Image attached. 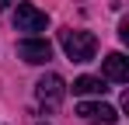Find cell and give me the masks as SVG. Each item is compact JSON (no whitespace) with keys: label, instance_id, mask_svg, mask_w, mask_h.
I'll return each instance as SVG.
<instances>
[{"label":"cell","instance_id":"obj_5","mask_svg":"<svg viewBox=\"0 0 129 125\" xmlns=\"http://www.w3.org/2000/svg\"><path fill=\"white\" fill-rule=\"evenodd\" d=\"M18 56H21L24 62H31V66H42V62L52 59V45L45 38H24L21 45H18Z\"/></svg>","mask_w":129,"mask_h":125},{"label":"cell","instance_id":"obj_7","mask_svg":"<svg viewBox=\"0 0 129 125\" xmlns=\"http://www.w3.org/2000/svg\"><path fill=\"white\" fill-rule=\"evenodd\" d=\"M108 87L101 77H77L73 80V94H80V97H91V94H105Z\"/></svg>","mask_w":129,"mask_h":125},{"label":"cell","instance_id":"obj_8","mask_svg":"<svg viewBox=\"0 0 129 125\" xmlns=\"http://www.w3.org/2000/svg\"><path fill=\"white\" fill-rule=\"evenodd\" d=\"M7 4H14V0H0V11H4V7H7Z\"/></svg>","mask_w":129,"mask_h":125},{"label":"cell","instance_id":"obj_3","mask_svg":"<svg viewBox=\"0 0 129 125\" xmlns=\"http://www.w3.org/2000/svg\"><path fill=\"white\" fill-rule=\"evenodd\" d=\"M14 28H18V31H45V28H49V14L39 11L35 4H18V11H14Z\"/></svg>","mask_w":129,"mask_h":125},{"label":"cell","instance_id":"obj_4","mask_svg":"<svg viewBox=\"0 0 129 125\" xmlns=\"http://www.w3.org/2000/svg\"><path fill=\"white\" fill-rule=\"evenodd\" d=\"M35 94H39V101L45 108H59V101H63V94H66V83H63L59 73H45L42 80L35 83Z\"/></svg>","mask_w":129,"mask_h":125},{"label":"cell","instance_id":"obj_6","mask_svg":"<svg viewBox=\"0 0 129 125\" xmlns=\"http://www.w3.org/2000/svg\"><path fill=\"white\" fill-rule=\"evenodd\" d=\"M101 77H105V80H115V83H126L129 80V59L122 56V52L105 56V62H101Z\"/></svg>","mask_w":129,"mask_h":125},{"label":"cell","instance_id":"obj_2","mask_svg":"<svg viewBox=\"0 0 129 125\" xmlns=\"http://www.w3.org/2000/svg\"><path fill=\"white\" fill-rule=\"evenodd\" d=\"M77 115L87 125H119V111L105 101H80L77 104Z\"/></svg>","mask_w":129,"mask_h":125},{"label":"cell","instance_id":"obj_1","mask_svg":"<svg viewBox=\"0 0 129 125\" xmlns=\"http://www.w3.org/2000/svg\"><path fill=\"white\" fill-rule=\"evenodd\" d=\"M59 45H63V52H66L70 62H91L94 52H98V38L91 31H73V28L59 31Z\"/></svg>","mask_w":129,"mask_h":125}]
</instances>
